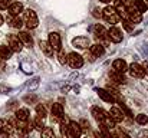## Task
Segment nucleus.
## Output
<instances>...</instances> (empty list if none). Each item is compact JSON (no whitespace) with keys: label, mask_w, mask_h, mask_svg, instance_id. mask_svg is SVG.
Returning <instances> with one entry per match:
<instances>
[{"label":"nucleus","mask_w":148,"mask_h":138,"mask_svg":"<svg viewBox=\"0 0 148 138\" xmlns=\"http://www.w3.org/2000/svg\"><path fill=\"white\" fill-rule=\"evenodd\" d=\"M102 17H103L108 23H111V25L118 23L119 19H121L119 13L116 12V9H115L114 6H106V7L102 10Z\"/></svg>","instance_id":"1"},{"label":"nucleus","mask_w":148,"mask_h":138,"mask_svg":"<svg viewBox=\"0 0 148 138\" xmlns=\"http://www.w3.org/2000/svg\"><path fill=\"white\" fill-rule=\"evenodd\" d=\"M125 16H127V19H128L132 25H137V23H140V22L143 20V13H140V12H138L134 6L127 7Z\"/></svg>","instance_id":"2"},{"label":"nucleus","mask_w":148,"mask_h":138,"mask_svg":"<svg viewBox=\"0 0 148 138\" xmlns=\"http://www.w3.org/2000/svg\"><path fill=\"white\" fill-rule=\"evenodd\" d=\"M25 22H26V26L29 29H35L38 26V23H39L38 16H36V12L32 10V9L25 10Z\"/></svg>","instance_id":"3"},{"label":"nucleus","mask_w":148,"mask_h":138,"mask_svg":"<svg viewBox=\"0 0 148 138\" xmlns=\"http://www.w3.org/2000/svg\"><path fill=\"white\" fill-rule=\"evenodd\" d=\"M66 63H69V65H71V68H73V69H79V68L84 65V59H82V56H81V55H78V53L72 52V53H69V55H68Z\"/></svg>","instance_id":"4"},{"label":"nucleus","mask_w":148,"mask_h":138,"mask_svg":"<svg viewBox=\"0 0 148 138\" xmlns=\"http://www.w3.org/2000/svg\"><path fill=\"white\" fill-rule=\"evenodd\" d=\"M49 45L52 46V49H53V52H59L60 49H62V41H60V36H59V33H56V32H50L49 33Z\"/></svg>","instance_id":"5"},{"label":"nucleus","mask_w":148,"mask_h":138,"mask_svg":"<svg viewBox=\"0 0 148 138\" xmlns=\"http://www.w3.org/2000/svg\"><path fill=\"white\" fill-rule=\"evenodd\" d=\"M81 134H82V130H81L79 124L71 121V124L68 127V131H66V138H79Z\"/></svg>","instance_id":"6"},{"label":"nucleus","mask_w":148,"mask_h":138,"mask_svg":"<svg viewBox=\"0 0 148 138\" xmlns=\"http://www.w3.org/2000/svg\"><path fill=\"white\" fill-rule=\"evenodd\" d=\"M91 112H92L94 118L98 121V124H103V122L106 121V118L109 117V115H108V112H106V111H103V109H102V108H99V106H92Z\"/></svg>","instance_id":"7"},{"label":"nucleus","mask_w":148,"mask_h":138,"mask_svg":"<svg viewBox=\"0 0 148 138\" xmlns=\"http://www.w3.org/2000/svg\"><path fill=\"white\" fill-rule=\"evenodd\" d=\"M108 39L112 41L114 43H119V42L122 41V32H121L118 27L112 26V27L108 30Z\"/></svg>","instance_id":"8"},{"label":"nucleus","mask_w":148,"mask_h":138,"mask_svg":"<svg viewBox=\"0 0 148 138\" xmlns=\"http://www.w3.org/2000/svg\"><path fill=\"white\" fill-rule=\"evenodd\" d=\"M9 47L12 49V52H22L23 43L20 42V39L16 35H12V36H9Z\"/></svg>","instance_id":"9"},{"label":"nucleus","mask_w":148,"mask_h":138,"mask_svg":"<svg viewBox=\"0 0 148 138\" xmlns=\"http://www.w3.org/2000/svg\"><path fill=\"white\" fill-rule=\"evenodd\" d=\"M108 115H109V118H111L115 124H116V122H122V121H124V112H122L119 108L112 106V108L109 109Z\"/></svg>","instance_id":"10"},{"label":"nucleus","mask_w":148,"mask_h":138,"mask_svg":"<svg viewBox=\"0 0 148 138\" xmlns=\"http://www.w3.org/2000/svg\"><path fill=\"white\" fill-rule=\"evenodd\" d=\"M128 71H130L131 76H134V78H144V75H145L143 66L138 65V63H132V65H130V66H128Z\"/></svg>","instance_id":"11"},{"label":"nucleus","mask_w":148,"mask_h":138,"mask_svg":"<svg viewBox=\"0 0 148 138\" xmlns=\"http://www.w3.org/2000/svg\"><path fill=\"white\" fill-rule=\"evenodd\" d=\"M14 130H16V125L13 122H4V125L0 131V135L3 138H10L14 134Z\"/></svg>","instance_id":"12"},{"label":"nucleus","mask_w":148,"mask_h":138,"mask_svg":"<svg viewBox=\"0 0 148 138\" xmlns=\"http://www.w3.org/2000/svg\"><path fill=\"white\" fill-rule=\"evenodd\" d=\"M92 32H94V35H95V38L99 39V41H105L106 38H108V30L102 26V25H95L94 27H92Z\"/></svg>","instance_id":"13"},{"label":"nucleus","mask_w":148,"mask_h":138,"mask_svg":"<svg viewBox=\"0 0 148 138\" xmlns=\"http://www.w3.org/2000/svg\"><path fill=\"white\" fill-rule=\"evenodd\" d=\"M112 68H114L115 72H119V73H124V72L128 71V65L124 59H115L114 63H112Z\"/></svg>","instance_id":"14"},{"label":"nucleus","mask_w":148,"mask_h":138,"mask_svg":"<svg viewBox=\"0 0 148 138\" xmlns=\"http://www.w3.org/2000/svg\"><path fill=\"white\" fill-rule=\"evenodd\" d=\"M72 45L78 49H86L89 46V39L86 36H78L72 41Z\"/></svg>","instance_id":"15"},{"label":"nucleus","mask_w":148,"mask_h":138,"mask_svg":"<svg viewBox=\"0 0 148 138\" xmlns=\"http://www.w3.org/2000/svg\"><path fill=\"white\" fill-rule=\"evenodd\" d=\"M9 14L10 16H19L22 12H23V4L22 3H19V1H14V3H12L10 6H9Z\"/></svg>","instance_id":"16"},{"label":"nucleus","mask_w":148,"mask_h":138,"mask_svg":"<svg viewBox=\"0 0 148 138\" xmlns=\"http://www.w3.org/2000/svg\"><path fill=\"white\" fill-rule=\"evenodd\" d=\"M17 38L20 39V42H22L23 45L27 46V47H30V46L33 45V38H32L27 32H20V33L17 35Z\"/></svg>","instance_id":"17"},{"label":"nucleus","mask_w":148,"mask_h":138,"mask_svg":"<svg viewBox=\"0 0 148 138\" xmlns=\"http://www.w3.org/2000/svg\"><path fill=\"white\" fill-rule=\"evenodd\" d=\"M89 53H91L94 58H99V56H102V55L105 53V47L101 45V43H95V45L91 46Z\"/></svg>","instance_id":"18"},{"label":"nucleus","mask_w":148,"mask_h":138,"mask_svg":"<svg viewBox=\"0 0 148 138\" xmlns=\"http://www.w3.org/2000/svg\"><path fill=\"white\" fill-rule=\"evenodd\" d=\"M63 115V106H62V104H53L52 105V118L53 119H59L60 117Z\"/></svg>","instance_id":"19"},{"label":"nucleus","mask_w":148,"mask_h":138,"mask_svg":"<svg viewBox=\"0 0 148 138\" xmlns=\"http://www.w3.org/2000/svg\"><path fill=\"white\" fill-rule=\"evenodd\" d=\"M97 93H98V96L102 99V101H105V102H109V104H112L114 101H115V98L109 93V92L106 91V89H97Z\"/></svg>","instance_id":"20"},{"label":"nucleus","mask_w":148,"mask_h":138,"mask_svg":"<svg viewBox=\"0 0 148 138\" xmlns=\"http://www.w3.org/2000/svg\"><path fill=\"white\" fill-rule=\"evenodd\" d=\"M16 119L20 121V122H27V121H29V111H27L26 108L17 109V111H16Z\"/></svg>","instance_id":"21"},{"label":"nucleus","mask_w":148,"mask_h":138,"mask_svg":"<svg viewBox=\"0 0 148 138\" xmlns=\"http://www.w3.org/2000/svg\"><path fill=\"white\" fill-rule=\"evenodd\" d=\"M109 78L115 82V84H125V78H124V73H119V72H115L114 69L109 72Z\"/></svg>","instance_id":"22"},{"label":"nucleus","mask_w":148,"mask_h":138,"mask_svg":"<svg viewBox=\"0 0 148 138\" xmlns=\"http://www.w3.org/2000/svg\"><path fill=\"white\" fill-rule=\"evenodd\" d=\"M40 49H42V52L46 55V56H52L53 55V49H52V46L49 45V42H45V41H40Z\"/></svg>","instance_id":"23"},{"label":"nucleus","mask_w":148,"mask_h":138,"mask_svg":"<svg viewBox=\"0 0 148 138\" xmlns=\"http://www.w3.org/2000/svg\"><path fill=\"white\" fill-rule=\"evenodd\" d=\"M9 25L13 27V29H20L23 26V20L19 17V16H14L12 19H9Z\"/></svg>","instance_id":"24"},{"label":"nucleus","mask_w":148,"mask_h":138,"mask_svg":"<svg viewBox=\"0 0 148 138\" xmlns=\"http://www.w3.org/2000/svg\"><path fill=\"white\" fill-rule=\"evenodd\" d=\"M12 49L9 47V46H0V58L3 59V60H6V59H9L10 56H12Z\"/></svg>","instance_id":"25"},{"label":"nucleus","mask_w":148,"mask_h":138,"mask_svg":"<svg viewBox=\"0 0 148 138\" xmlns=\"http://www.w3.org/2000/svg\"><path fill=\"white\" fill-rule=\"evenodd\" d=\"M32 124H33V128L38 130V131H43L45 130V122H43V118H40V117H36Z\"/></svg>","instance_id":"26"},{"label":"nucleus","mask_w":148,"mask_h":138,"mask_svg":"<svg viewBox=\"0 0 148 138\" xmlns=\"http://www.w3.org/2000/svg\"><path fill=\"white\" fill-rule=\"evenodd\" d=\"M132 6H134V7H135L140 13H143V12H145V10H147V6H145L144 0H134Z\"/></svg>","instance_id":"27"},{"label":"nucleus","mask_w":148,"mask_h":138,"mask_svg":"<svg viewBox=\"0 0 148 138\" xmlns=\"http://www.w3.org/2000/svg\"><path fill=\"white\" fill-rule=\"evenodd\" d=\"M135 121H137L138 124H141V125H145V124H148V117L145 114H138V115L135 117Z\"/></svg>","instance_id":"28"},{"label":"nucleus","mask_w":148,"mask_h":138,"mask_svg":"<svg viewBox=\"0 0 148 138\" xmlns=\"http://www.w3.org/2000/svg\"><path fill=\"white\" fill-rule=\"evenodd\" d=\"M36 112H38V117H40V118H45V117L48 115L46 108H45L43 105H38V106H36Z\"/></svg>","instance_id":"29"},{"label":"nucleus","mask_w":148,"mask_h":138,"mask_svg":"<svg viewBox=\"0 0 148 138\" xmlns=\"http://www.w3.org/2000/svg\"><path fill=\"white\" fill-rule=\"evenodd\" d=\"M122 26H124V29H125L127 32H131V30L134 29V25H132L128 19H124V20H122Z\"/></svg>","instance_id":"30"},{"label":"nucleus","mask_w":148,"mask_h":138,"mask_svg":"<svg viewBox=\"0 0 148 138\" xmlns=\"http://www.w3.org/2000/svg\"><path fill=\"white\" fill-rule=\"evenodd\" d=\"M42 138H55V133L52 128H45L43 130V134H42Z\"/></svg>","instance_id":"31"},{"label":"nucleus","mask_w":148,"mask_h":138,"mask_svg":"<svg viewBox=\"0 0 148 138\" xmlns=\"http://www.w3.org/2000/svg\"><path fill=\"white\" fill-rule=\"evenodd\" d=\"M58 59H59V62L60 63H66V59H68V55H65V52L60 49L59 52H58Z\"/></svg>","instance_id":"32"},{"label":"nucleus","mask_w":148,"mask_h":138,"mask_svg":"<svg viewBox=\"0 0 148 138\" xmlns=\"http://www.w3.org/2000/svg\"><path fill=\"white\" fill-rule=\"evenodd\" d=\"M78 124H79V127H81V130H82V131H86V130L89 128V122H88L86 119H81Z\"/></svg>","instance_id":"33"},{"label":"nucleus","mask_w":148,"mask_h":138,"mask_svg":"<svg viewBox=\"0 0 148 138\" xmlns=\"http://www.w3.org/2000/svg\"><path fill=\"white\" fill-rule=\"evenodd\" d=\"M10 6V0H0V10H7Z\"/></svg>","instance_id":"34"},{"label":"nucleus","mask_w":148,"mask_h":138,"mask_svg":"<svg viewBox=\"0 0 148 138\" xmlns=\"http://www.w3.org/2000/svg\"><path fill=\"white\" fill-rule=\"evenodd\" d=\"M137 138H148V130H143V131L138 134Z\"/></svg>","instance_id":"35"},{"label":"nucleus","mask_w":148,"mask_h":138,"mask_svg":"<svg viewBox=\"0 0 148 138\" xmlns=\"http://www.w3.org/2000/svg\"><path fill=\"white\" fill-rule=\"evenodd\" d=\"M125 7H130V6H132V0H119Z\"/></svg>","instance_id":"36"},{"label":"nucleus","mask_w":148,"mask_h":138,"mask_svg":"<svg viewBox=\"0 0 148 138\" xmlns=\"http://www.w3.org/2000/svg\"><path fill=\"white\" fill-rule=\"evenodd\" d=\"M143 69H144V72H145V75H148V62H145V63L143 65Z\"/></svg>","instance_id":"37"},{"label":"nucleus","mask_w":148,"mask_h":138,"mask_svg":"<svg viewBox=\"0 0 148 138\" xmlns=\"http://www.w3.org/2000/svg\"><path fill=\"white\" fill-rule=\"evenodd\" d=\"M0 71H4V60L0 58Z\"/></svg>","instance_id":"38"},{"label":"nucleus","mask_w":148,"mask_h":138,"mask_svg":"<svg viewBox=\"0 0 148 138\" xmlns=\"http://www.w3.org/2000/svg\"><path fill=\"white\" fill-rule=\"evenodd\" d=\"M94 137H95V138H102V135H101V133L95 131V133H94Z\"/></svg>","instance_id":"39"},{"label":"nucleus","mask_w":148,"mask_h":138,"mask_svg":"<svg viewBox=\"0 0 148 138\" xmlns=\"http://www.w3.org/2000/svg\"><path fill=\"white\" fill-rule=\"evenodd\" d=\"M4 122H6L4 119H0V131H1V128H3V125H4Z\"/></svg>","instance_id":"40"},{"label":"nucleus","mask_w":148,"mask_h":138,"mask_svg":"<svg viewBox=\"0 0 148 138\" xmlns=\"http://www.w3.org/2000/svg\"><path fill=\"white\" fill-rule=\"evenodd\" d=\"M99 1H102V3H111L112 0H99Z\"/></svg>","instance_id":"41"},{"label":"nucleus","mask_w":148,"mask_h":138,"mask_svg":"<svg viewBox=\"0 0 148 138\" xmlns=\"http://www.w3.org/2000/svg\"><path fill=\"white\" fill-rule=\"evenodd\" d=\"M3 25V17H1V14H0V26Z\"/></svg>","instance_id":"42"},{"label":"nucleus","mask_w":148,"mask_h":138,"mask_svg":"<svg viewBox=\"0 0 148 138\" xmlns=\"http://www.w3.org/2000/svg\"><path fill=\"white\" fill-rule=\"evenodd\" d=\"M144 3H145V6H147V10H148V0H144Z\"/></svg>","instance_id":"43"}]
</instances>
